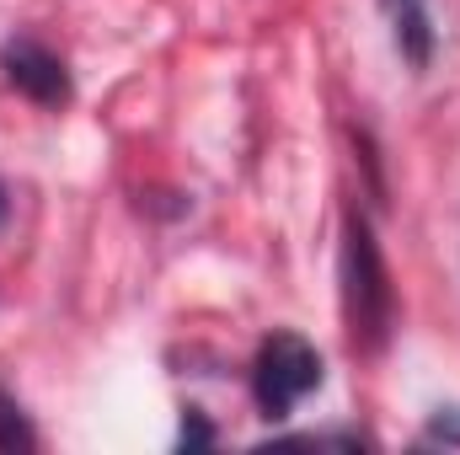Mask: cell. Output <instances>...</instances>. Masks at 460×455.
<instances>
[{
    "label": "cell",
    "mask_w": 460,
    "mask_h": 455,
    "mask_svg": "<svg viewBox=\"0 0 460 455\" xmlns=\"http://www.w3.org/2000/svg\"><path fill=\"white\" fill-rule=\"evenodd\" d=\"M343 317L348 338L358 353H380L391 327H396V290H391V268L380 257L375 226L348 210L343 220Z\"/></svg>",
    "instance_id": "6da1fadb"
},
{
    "label": "cell",
    "mask_w": 460,
    "mask_h": 455,
    "mask_svg": "<svg viewBox=\"0 0 460 455\" xmlns=\"http://www.w3.org/2000/svg\"><path fill=\"white\" fill-rule=\"evenodd\" d=\"M220 434H215V424L199 413V407H188V418H182V434H177V451H209Z\"/></svg>",
    "instance_id": "52a82bcc"
},
{
    "label": "cell",
    "mask_w": 460,
    "mask_h": 455,
    "mask_svg": "<svg viewBox=\"0 0 460 455\" xmlns=\"http://www.w3.org/2000/svg\"><path fill=\"white\" fill-rule=\"evenodd\" d=\"M0 70H5V81H11L22 97H32L38 108H65V103L75 97L65 59H59L49 43H38V38H11V43L0 49Z\"/></svg>",
    "instance_id": "3957f363"
},
{
    "label": "cell",
    "mask_w": 460,
    "mask_h": 455,
    "mask_svg": "<svg viewBox=\"0 0 460 455\" xmlns=\"http://www.w3.org/2000/svg\"><path fill=\"white\" fill-rule=\"evenodd\" d=\"M0 451L5 455H27L38 451V429H32V418H27V407L0 386Z\"/></svg>",
    "instance_id": "5b68a950"
},
{
    "label": "cell",
    "mask_w": 460,
    "mask_h": 455,
    "mask_svg": "<svg viewBox=\"0 0 460 455\" xmlns=\"http://www.w3.org/2000/svg\"><path fill=\"white\" fill-rule=\"evenodd\" d=\"M11 220V193H5V183H0V226Z\"/></svg>",
    "instance_id": "ba28073f"
},
{
    "label": "cell",
    "mask_w": 460,
    "mask_h": 455,
    "mask_svg": "<svg viewBox=\"0 0 460 455\" xmlns=\"http://www.w3.org/2000/svg\"><path fill=\"white\" fill-rule=\"evenodd\" d=\"M327 380V364L316 353V343L300 338V333H273V338L257 343V359H252V402L268 424H284L311 391H322Z\"/></svg>",
    "instance_id": "7a4b0ae2"
},
{
    "label": "cell",
    "mask_w": 460,
    "mask_h": 455,
    "mask_svg": "<svg viewBox=\"0 0 460 455\" xmlns=\"http://www.w3.org/2000/svg\"><path fill=\"white\" fill-rule=\"evenodd\" d=\"M380 11H385V22H391L396 54L423 76V70L434 65V54H439V27H434L429 0H380Z\"/></svg>",
    "instance_id": "277c9868"
},
{
    "label": "cell",
    "mask_w": 460,
    "mask_h": 455,
    "mask_svg": "<svg viewBox=\"0 0 460 455\" xmlns=\"http://www.w3.org/2000/svg\"><path fill=\"white\" fill-rule=\"evenodd\" d=\"M423 445L460 451V407H439V413H429V424H423Z\"/></svg>",
    "instance_id": "8992f818"
}]
</instances>
